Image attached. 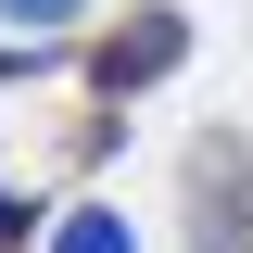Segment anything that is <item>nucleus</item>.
<instances>
[{
  "mask_svg": "<svg viewBox=\"0 0 253 253\" xmlns=\"http://www.w3.org/2000/svg\"><path fill=\"white\" fill-rule=\"evenodd\" d=\"M190 253H253V139H190Z\"/></svg>",
  "mask_w": 253,
  "mask_h": 253,
  "instance_id": "nucleus-1",
  "label": "nucleus"
},
{
  "mask_svg": "<svg viewBox=\"0 0 253 253\" xmlns=\"http://www.w3.org/2000/svg\"><path fill=\"white\" fill-rule=\"evenodd\" d=\"M177 63H190V13L139 0L126 26H101V51H89V89H101V101H139V89H165Z\"/></svg>",
  "mask_w": 253,
  "mask_h": 253,
  "instance_id": "nucleus-2",
  "label": "nucleus"
},
{
  "mask_svg": "<svg viewBox=\"0 0 253 253\" xmlns=\"http://www.w3.org/2000/svg\"><path fill=\"white\" fill-rule=\"evenodd\" d=\"M51 253H126V215L114 203H76V215L51 228Z\"/></svg>",
  "mask_w": 253,
  "mask_h": 253,
  "instance_id": "nucleus-3",
  "label": "nucleus"
},
{
  "mask_svg": "<svg viewBox=\"0 0 253 253\" xmlns=\"http://www.w3.org/2000/svg\"><path fill=\"white\" fill-rule=\"evenodd\" d=\"M76 13H89V0H0V26H13V38H63Z\"/></svg>",
  "mask_w": 253,
  "mask_h": 253,
  "instance_id": "nucleus-4",
  "label": "nucleus"
},
{
  "mask_svg": "<svg viewBox=\"0 0 253 253\" xmlns=\"http://www.w3.org/2000/svg\"><path fill=\"white\" fill-rule=\"evenodd\" d=\"M13 241H26V203H13V190H0V253H13Z\"/></svg>",
  "mask_w": 253,
  "mask_h": 253,
  "instance_id": "nucleus-5",
  "label": "nucleus"
}]
</instances>
